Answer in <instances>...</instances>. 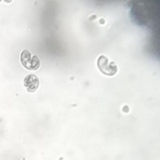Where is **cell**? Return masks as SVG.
I'll list each match as a JSON object with an SVG mask.
<instances>
[{"instance_id": "obj_1", "label": "cell", "mask_w": 160, "mask_h": 160, "mask_svg": "<svg viewBox=\"0 0 160 160\" xmlns=\"http://www.w3.org/2000/svg\"><path fill=\"white\" fill-rule=\"evenodd\" d=\"M20 61L24 68L29 70L38 69L40 66V61L38 56H33L29 51L24 49L20 54Z\"/></svg>"}, {"instance_id": "obj_2", "label": "cell", "mask_w": 160, "mask_h": 160, "mask_svg": "<svg viewBox=\"0 0 160 160\" xmlns=\"http://www.w3.org/2000/svg\"><path fill=\"white\" fill-rule=\"evenodd\" d=\"M98 67L103 74L106 76H112L116 73L118 71V68L113 62L109 63L108 58L105 56H100L98 59Z\"/></svg>"}, {"instance_id": "obj_3", "label": "cell", "mask_w": 160, "mask_h": 160, "mask_svg": "<svg viewBox=\"0 0 160 160\" xmlns=\"http://www.w3.org/2000/svg\"><path fill=\"white\" fill-rule=\"evenodd\" d=\"M24 86L26 88L28 92H34L38 89L39 85V78L34 74H29L23 79Z\"/></svg>"}]
</instances>
